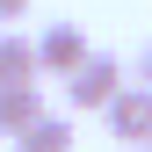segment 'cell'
<instances>
[{"instance_id":"obj_1","label":"cell","mask_w":152,"mask_h":152,"mask_svg":"<svg viewBox=\"0 0 152 152\" xmlns=\"http://www.w3.org/2000/svg\"><path fill=\"white\" fill-rule=\"evenodd\" d=\"M123 87H130V80H123V58L94 51V58H87L80 72H72V80H65V109H109Z\"/></svg>"},{"instance_id":"obj_2","label":"cell","mask_w":152,"mask_h":152,"mask_svg":"<svg viewBox=\"0 0 152 152\" xmlns=\"http://www.w3.org/2000/svg\"><path fill=\"white\" fill-rule=\"evenodd\" d=\"M87 58H94V51H87L80 22H51L44 36H36V72H44V80H72Z\"/></svg>"},{"instance_id":"obj_3","label":"cell","mask_w":152,"mask_h":152,"mask_svg":"<svg viewBox=\"0 0 152 152\" xmlns=\"http://www.w3.org/2000/svg\"><path fill=\"white\" fill-rule=\"evenodd\" d=\"M102 116H109V138H116V145H138L145 152L152 145V87H123Z\"/></svg>"},{"instance_id":"obj_4","label":"cell","mask_w":152,"mask_h":152,"mask_svg":"<svg viewBox=\"0 0 152 152\" xmlns=\"http://www.w3.org/2000/svg\"><path fill=\"white\" fill-rule=\"evenodd\" d=\"M36 80H44V72H36V36H0V94H7V87H36Z\"/></svg>"},{"instance_id":"obj_5","label":"cell","mask_w":152,"mask_h":152,"mask_svg":"<svg viewBox=\"0 0 152 152\" xmlns=\"http://www.w3.org/2000/svg\"><path fill=\"white\" fill-rule=\"evenodd\" d=\"M51 109H44V87H7L0 94V138H22L29 123H44Z\"/></svg>"},{"instance_id":"obj_6","label":"cell","mask_w":152,"mask_h":152,"mask_svg":"<svg viewBox=\"0 0 152 152\" xmlns=\"http://www.w3.org/2000/svg\"><path fill=\"white\" fill-rule=\"evenodd\" d=\"M15 152H72V116H58V109H51L44 123H29L22 138H15Z\"/></svg>"},{"instance_id":"obj_7","label":"cell","mask_w":152,"mask_h":152,"mask_svg":"<svg viewBox=\"0 0 152 152\" xmlns=\"http://www.w3.org/2000/svg\"><path fill=\"white\" fill-rule=\"evenodd\" d=\"M130 87H152V36L138 44V58H130Z\"/></svg>"},{"instance_id":"obj_8","label":"cell","mask_w":152,"mask_h":152,"mask_svg":"<svg viewBox=\"0 0 152 152\" xmlns=\"http://www.w3.org/2000/svg\"><path fill=\"white\" fill-rule=\"evenodd\" d=\"M29 15V0H0V22H22Z\"/></svg>"},{"instance_id":"obj_9","label":"cell","mask_w":152,"mask_h":152,"mask_svg":"<svg viewBox=\"0 0 152 152\" xmlns=\"http://www.w3.org/2000/svg\"><path fill=\"white\" fill-rule=\"evenodd\" d=\"M145 152H152V145H145Z\"/></svg>"}]
</instances>
